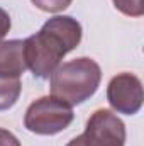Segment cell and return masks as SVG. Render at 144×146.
I'll return each mask as SVG.
<instances>
[{
    "label": "cell",
    "instance_id": "obj_6",
    "mask_svg": "<svg viewBox=\"0 0 144 146\" xmlns=\"http://www.w3.org/2000/svg\"><path fill=\"white\" fill-rule=\"evenodd\" d=\"M26 68L27 66L24 60V41H0V76L19 78L26 72Z\"/></svg>",
    "mask_w": 144,
    "mask_h": 146
},
{
    "label": "cell",
    "instance_id": "obj_7",
    "mask_svg": "<svg viewBox=\"0 0 144 146\" xmlns=\"http://www.w3.org/2000/svg\"><path fill=\"white\" fill-rule=\"evenodd\" d=\"M22 92V83L19 78L0 76V110H7L15 106Z\"/></svg>",
    "mask_w": 144,
    "mask_h": 146
},
{
    "label": "cell",
    "instance_id": "obj_12",
    "mask_svg": "<svg viewBox=\"0 0 144 146\" xmlns=\"http://www.w3.org/2000/svg\"><path fill=\"white\" fill-rule=\"evenodd\" d=\"M66 146H92V145L88 143V139H87V136H85V134H80V136L73 138Z\"/></svg>",
    "mask_w": 144,
    "mask_h": 146
},
{
    "label": "cell",
    "instance_id": "obj_10",
    "mask_svg": "<svg viewBox=\"0 0 144 146\" xmlns=\"http://www.w3.org/2000/svg\"><path fill=\"white\" fill-rule=\"evenodd\" d=\"M0 146H20V141L14 133L0 127Z\"/></svg>",
    "mask_w": 144,
    "mask_h": 146
},
{
    "label": "cell",
    "instance_id": "obj_3",
    "mask_svg": "<svg viewBox=\"0 0 144 146\" xmlns=\"http://www.w3.org/2000/svg\"><path fill=\"white\" fill-rule=\"evenodd\" d=\"M73 109L66 102L56 97H41L34 100L24 115V126L27 131L41 134V136H53L65 131L73 122Z\"/></svg>",
    "mask_w": 144,
    "mask_h": 146
},
{
    "label": "cell",
    "instance_id": "obj_11",
    "mask_svg": "<svg viewBox=\"0 0 144 146\" xmlns=\"http://www.w3.org/2000/svg\"><path fill=\"white\" fill-rule=\"evenodd\" d=\"M10 27H12V21H10L9 12L0 7V41L7 36V33L10 31Z\"/></svg>",
    "mask_w": 144,
    "mask_h": 146
},
{
    "label": "cell",
    "instance_id": "obj_8",
    "mask_svg": "<svg viewBox=\"0 0 144 146\" xmlns=\"http://www.w3.org/2000/svg\"><path fill=\"white\" fill-rule=\"evenodd\" d=\"M115 9L129 17H141L144 14L143 0H112Z\"/></svg>",
    "mask_w": 144,
    "mask_h": 146
},
{
    "label": "cell",
    "instance_id": "obj_5",
    "mask_svg": "<svg viewBox=\"0 0 144 146\" xmlns=\"http://www.w3.org/2000/svg\"><path fill=\"white\" fill-rule=\"evenodd\" d=\"M92 146H124L126 124L108 109L95 110L83 133Z\"/></svg>",
    "mask_w": 144,
    "mask_h": 146
},
{
    "label": "cell",
    "instance_id": "obj_9",
    "mask_svg": "<svg viewBox=\"0 0 144 146\" xmlns=\"http://www.w3.org/2000/svg\"><path fill=\"white\" fill-rule=\"evenodd\" d=\"M37 9H41L42 12H49V14H56L61 12L65 9H68L71 5L73 0H31Z\"/></svg>",
    "mask_w": 144,
    "mask_h": 146
},
{
    "label": "cell",
    "instance_id": "obj_4",
    "mask_svg": "<svg viewBox=\"0 0 144 146\" xmlns=\"http://www.w3.org/2000/svg\"><path fill=\"white\" fill-rule=\"evenodd\" d=\"M107 100L119 114L134 115L143 107V83L132 73L115 75L107 87Z\"/></svg>",
    "mask_w": 144,
    "mask_h": 146
},
{
    "label": "cell",
    "instance_id": "obj_2",
    "mask_svg": "<svg viewBox=\"0 0 144 146\" xmlns=\"http://www.w3.org/2000/svg\"><path fill=\"white\" fill-rule=\"evenodd\" d=\"M102 70L92 58H76L59 65L51 75L53 97L68 106H80L88 100L98 88Z\"/></svg>",
    "mask_w": 144,
    "mask_h": 146
},
{
    "label": "cell",
    "instance_id": "obj_1",
    "mask_svg": "<svg viewBox=\"0 0 144 146\" xmlns=\"http://www.w3.org/2000/svg\"><path fill=\"white\" fill-rule=\"evenodd\" d=\"M81 36V24L70 15H56L48 19L39 33L24 41L26 66L36 78H49L59 66L65 54L80 44Z\"/></svg>",
    "mask_w": 144,
    "mask_h": 146
}]
</instances>
